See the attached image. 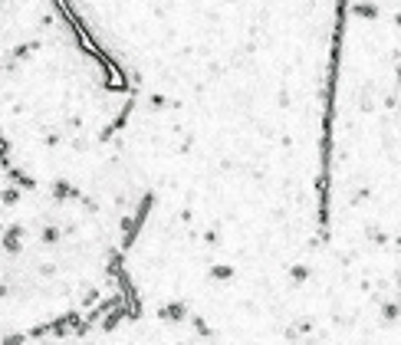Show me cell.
Here are the masks:
<instances>
[{
	"label": "cell",
	"instance_id": "1",
	"mask_svg": "<svg viewBox=\"0 0 401 345\" xmlns=\"http://www.w3.org/2000/svg\"><path fill=\"white\" fill-rule=\"evenodd\" d=\"M0 161H7V142L0 138Z\"/></svg>",
	"mask_w": 401,
	"mask_h": 345
}]
</instances>
